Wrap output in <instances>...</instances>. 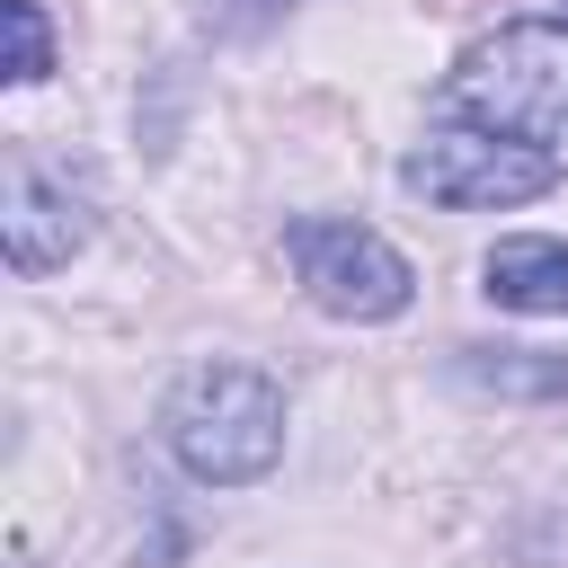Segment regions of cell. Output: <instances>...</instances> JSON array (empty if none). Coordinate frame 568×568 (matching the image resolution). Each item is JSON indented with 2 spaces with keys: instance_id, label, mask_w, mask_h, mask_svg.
I'll use <instances>...</instances> for the list:
<instances>
[{
  "instance_id": "obj_1",
  "label": "cell",
  "mask_w": 568,
  "mask_h": 568,
  "mask_svg": "<svg viewBox=\"0 0 568 568\" xmlns=\"http://www.w3.org/2000/svg\"><path fill=\"white\" fill-rule=\"evenodd\" d=\"M160 435L178 453L186 479L204 488H248L275 470L284 453V390L257 364H195L178 373V390L160 399Z\"/></svg>"
},
{
  "instance_id": "obj_2",
  "label": "cell",
  "mask_w": 568,
  "mask_h": 568,
  "mask_svg": "<svg viewBox=\"0 0 568 568\" xmlns=\"http://www.w3.org/2000/svg\"><path fill=\"white\" fill-rule=\"evenodd\" d=\"M444 106L506 133V142L559 151L568 142V18H515V27L479 36L453 62Z\"/></svg>"
},
{
  "instance_id": "obj_3",
  "label": "cell",
  "mask_w": 568,
  "mask_h": 568,
  "mask_svg": "<svg viewBox=\"0 0 568 568\" xmlns=\"http://www.w3.org/2000/svg\"><path fill=\"white\" fill-rule=\"evenodd\" d=\"M559 160L532 151V142H506L488 124H444L426 133L408 160H399V186L426 195V204H453V213H497V204H532L550 195Z\"/></svg>"
},
{
  "instance_id": "obj_4",
  "label": "cell",
  "mask_w": 568,
  "mask_h": 568,
  "mask_svg": "<svg viewBox=\"0 0 568 568\" xmlns=\"http://www.w3.org/2000/svg\"><path fill=\"white\" fill-rule=\"evenodd\" d=\"M284 257H293L302 293L328 320H399L408 293H417V266L382 231H364V222H293L284 231Z\"/></svg>"
},
{
  "instance_id": "obj_5",
  "label": "cell",
  "mask_w": 568,
  "mask_h": 568,
  "mask_svg": "<svg viewBox=\"0 0 568 568\" xmlns=\"http://www.w3.org/2000/svg\"><path fill=\"white\" fill-rule=\"evenodd\" d=\"M89 195L71 178H53L36 151H9V178H0V248L18 275H44V266H71V248H89Z\"/></svg>"
},
{
  "instance_id": "obj_6",
  "label": "cell",
  "mask_w": 568,
  "mask_h": 568,
  "mask_svg": "<svg viewBox=\"0 0 568 568\" xmlns=\"http://www.w3.org/2000/svg\"><path fill=\"white\" fill-rule=\"evenodd\" d=\"M479 284L497 311H524V320H559L568 311V240H497L479 257Z\"/></svg>"
},
{
  "instance_id": "obj_7",
  "label": "cell",
  "mask_w": 568,
  "mask_h": 568,
  "mask_svg": "<svg viewBox=\"0 0 568 568\" xmlns=\"http://www.w3.org/2000/svg\"><path fill=\"white\" fill-rule=\"evenodd\" d=\"M0 18H9V80H18V89H27V80H44V71H53L44 9H36V0H0Z\"/></svg>"
},
{
  "instance_id": "obj_8",
  "label": "cell",
  "mask_w": 568,
  "mask_h": 568,
  "mask_svg": "<svg viewBox=\"0 0 568 568\" xmlns=\"http://www.w3.org/2000/svg\"><path fill=\"white\" fill-rule=\"evenodd\" d=\"M497 390H568V364H470Z\"/></svg>"
}]
</instances>
